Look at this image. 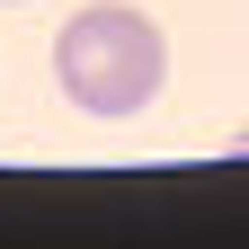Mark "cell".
<instances>
[{
    "mask_svg": "<svg viewBox=\"0 0 249 249\" xmlns=\"http://www.w3.org/2000/svg\"><path fill=\"white\" fill-rule=\"evenodd\" d=\"M53 80H62V98L80 116L124 124L169 89V36L142 9H124V0H98V9H80L53 36Z\"/></svg>",
    "mask_w": 249,
    "mask_h": 249,
    "instance_id": "cell-1",
    "label": "cell"
},
{
    "mask_svg": "<svg viewBox=\"0 0 249 249\" xmlns=\"http://www.w3.org/2000/svg\"><path fill=\"white\" fill-rule=\"evenodd\" d=\"M240 151H249V134H240Z\"/></svg>",
    "mask_w": 249,
    "mask_h": 249,
    "instance_id": "cell-2",
    "label": "cell"
}]
</instances>
